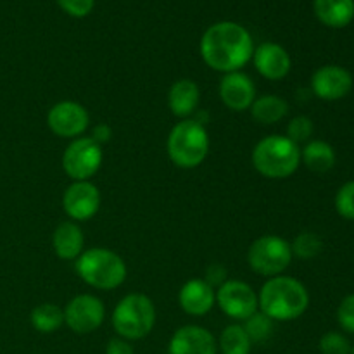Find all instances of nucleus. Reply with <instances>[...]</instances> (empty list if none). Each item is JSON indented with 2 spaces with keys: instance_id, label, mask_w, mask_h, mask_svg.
Returning a JSON list of instances; mask_svg holds the SVG:
<instances>
[{
  "instance_id": "nucleus-1",
  "label": "nucleus",
  "mask_w": 354,
  "mask_h": 354,
  "mask_svg": "<svg viewBox=\"0 0 354 354\" xmlns=\"http://www.w3.org/2000/svg\"><path fill=\"white\" fill-rule=\"evenodd\" d=\"M201 57L213 71H241L252 59L254 41L244 26L232 21H221L204 31L201 38Z\"/></svg>"
},
{
  "instance_id": "nucleus-2",
  "label": "nucleus",
  "mask_w": 354,
  "mask_h": 354,
  "mask_svg": "<svg viewBox=\"0 0 354 354\" xmlns=\"http://www.w3.org/2000/svg\"><path fill=\"white\" fill-rule=\"evenodd\" d=\"M258 303L259 311L273 322H292L308 310L310 294L297 279L279 275L266 280L258 294Z\"/></svg>"
},
{
  "instance_id": "nucleus-3",
  "label": "nucleus",
  "mask_w": 354,
  "mask_h": 354,
  "mask_svg": "<svg viewBox=\"0 0 354 354\" xmlns=\"http://www.w3.org/2000/svg\"><path fill=\"white\" fill-rule=\"evenodd\" d=\"M252 166L265 178H289L301 165V149L286 135H268L252 149Z\"/></svg>"
},
{
  "instance_id": "nucleus-4",
  "label": "nucleus",
  "mask_w": 354,
  "mask_h": 354,
  "mask_svg": "<svg viewBox=\"0 0 354 354\" xmlns=\"http://www.w3.org/2000/svg\"><path fill=\"white\" fill-rule=\"evenodd\" d=\"M76 273L86 286L99 290H114L127 280V265L123 258L106 248L83 251L75 261Z\"/></svg>"
},
{
  "instance_id": "nucleus-5",
  "label": "nucleus",
  "mask_w": 354,
  "mask_h": 354,
  "mask_svg": "<svg viewBox=\"0 0 354 354\" xmlns=\"http://www.w3.org/2000/svg\"><path fill=\"white\" fill-rule=\"evenodd\" d=\"M168 156L176 168L194 169L204 162L209 152V135L197 121L182 120L171 128L166 142Z\"/></svg>"
},
{
  "instance_id": "nucleus-6",
  "label": "nucleus",
  "mask_w": 354,
  "mask_h": 354,
  "mask_svg": "<svg viewBox=\"0 0 354 354\" xmlns=\"http://www.w3.org/2000/svg\"><path fill=\"white\" fill-rule=\"evenodd\" d=\"M113 328L124 341L147 337L156 325V306L145 294H128L113 311Z\"/></svg>"
},
{
  "instance_id": "nucleus-7",
  "label": "nucleus",
  "mask_w": 354,
  "mask_h": 354,
  "mask_svg": "<svg viewBox=\"0 0 354 354\" xmlns=\"http://www.w3.org/2000/svg\"><path fill=\"white\" fill-rule=\"evenodd\" d=\"M292 258L289 242L272 234L256 239L248 251V263L252 272L266 279L282 275L290 266Z\"/></svg>"
},
{
  "instance_id": "nucleus-8",
  "label": "nucleus",
  "mask_w": 354,
  "mask_h": 354,
  "mask_svg": "<svg viewBox=\"0 0 354 354\" xmlns=\"http://www.w3.org/2000/svg\"><path fill=\"white\" fill-rule=\"evenodd\" d=\"M102 159V145L92 137H78L62 154V169L73 182H86L99 171Z\"/></svg>"
},
{
  "instance_id": "nucleus-9",
  "label": "nucleus",
  "mask_w": 354,
  "mask_h": 354,
  "mask_svg": "<svg viewBox=\"0 0 354 354\" xmlns=\"http://www.w3.org/2000/svg\"><path fill=\"white\" fill-rule=\"evenodd\" d=\"M216 304L228 318L235 322L248 320L259 310L258 294L242 280H227L216 290Z\"/></svg>"
},
{
  "instance_id": "nucleus-10",
  "label": "nucleus",
  "mask_w": 354,
  "mask_h": 354,
  "mask_svg": "<svg viewBox=\"0 0 354 354\" xmlns=\"http://www.w3.org/2000/svg\"><path fill=\"white\" fill-rule=\"evenodd\" d=\"M64 324L75 334L86 335L100 328L106 318V306L102 301L92 294L75 296L64 310Z\"/></svg>"
},
{
  "instance_id": "nucleus-11",
  "label": "nucleus",
  "mask_w": 354,
  "mask_h": 354,
  "mask_svg": "<svg viewBox=\"0 0 354 354\" xmlns=\"http://www.w3.org/2000/svg\"><path fill=\"white\" fill-rule=\"evenodd\" d=\"M90 124V114L85 106L75 100H62L50 107L47 113V127L61 138H78Z\"/></svg>"
},
{
  "instance_id": "nucleus-12",
  "label": "nucleus",
  "mask_w": 354,
  "mask_h": 354,
  "mask_svg": "<svg viewBox=\"0 0 354 354\" xmlns=\"http://www.w3.org/2000/svg\"><path fill=\"white\" fill-rule=\"evenodd\" d=\"M100 207V192L90 180L73 182L62 196V209L71 220L88 221Z\"/></svg>"
},
{
  "instance_id": "nucleus-13",
  "label": "nucleus",
  "mask_w": 354,
  "mask_h": 354,
  "mask_svg": "<svg viewBox=\"0 0 354 354\" xmlns=\"http://www.w3.org/2000/svg\"><path fill=\"white\" fill-rule=\"evenodd\" d=\"M353 76L346 68L337 64H327L318 68L311 76V90L322 100H341L351 92Z\"/></svg>"
},
{
  "instance_id": "nucleus-14",
  "label": "nucleus",
  "mask_w": 354,
  "mask_h": 354,
  "mask_svg": "<svg viewBox=\"0 0 354 354\" xmlns=\"http://www.w3.org/2000/svg\"><path fill=\"white\" fill-rule=\"evenodd\" d=\"M218 92H220L221 102L230 111H235V113L251 109L252 102L258 95L252 78L242 71L227 73L221 78Z\"/></svg>"
},
{
  "instance_id": "nucleus-15",
  "label": "nucleus",
  "mask_w": 354,
  "mask_h": 354,
  "mask_svg": "<svg viewBox=\"0 0 354 354\" xmlns=\"http://www.w3.org/2000/svg\"><path fill=\"white\" fill-rule=\"evenodd\" d=\"M169 354H216V337L199 325H185L169 339Z\"/></svg>"
},
{
  "instance_id": "nucleus-16",
  "label": "nucleus",
  "mask_w": 354,
  "mask_h": 354,
  "mask_svg": "<svg viewBox=\"0 0 354 354\" xmlns=\"http://www.w3.org/2000/svg\"><path fill=\"white\" fill-rule=\"evenodd\" d=\"M252 61H254V68L258 69L259 75L272 82L286 78L292 66L289 52L282 45L273 44V41H265L258 48H254Z\"/></svg>"
},
{
  "instance_id": "nucleus-17",
  "label": "nucleus",
  "mask_w": 354,
  "mask_h": 354,
  "mask_svg": "<svg viewBox=\"0 0 354 354\" xmlns=\"http://www.w3.org/2000/svg\"><path fill=\"white\" fill-rule=\"evenodd\" d=\"M178 303L190 317H204L216 304V289L204 279H192L180 289Z\"/></svg>"
},
{
  "instance_id": "nucleus-18",
  "label": "nucleus",
  "mask_w": 354,
  "mask_h": 354,
  "mask_svg": "<svg viewBox=\"0 0 354 354\" xmlns=\"http://www.w3.org/2000/svg\"><path fill=\"white\" fill-rule=\"evenodd\" d=\"M201 90L194 80H176L168 92V106L173 116L180 120H189L199 109Z\"/></svg>"
},
{
  "instance_id": "nucleus-19",
  "label": "nucleus",
  "mask_w": 354,
  "mask_h": 354,
  "mask_svg": "<svg viewBox=\"0 0 354 354\" xmlns=\"http://www.w3.org/2000/svg\"><path fill=\"white\" fill-rule=\"evenodd\" d=\"M85 237L76 221H62L52 235V248L55 256L64 261H76L83 252Z\"/></svg>"
},
{
  "instance_id": "nucleus-20",
  "label": "nucleus",
  "mask_w": 354,
  "mask_h": 354,
  "mask_svg": "<svg viewBox=\"0 0 354 354\" xmlns=\"http://www.w3.org/2000/svg\"><path fill=\"white\" fill-rule=\"evenodd\" d=\"M313 9L328 28H344L354 19V0H315Z\"/></svg>"
},
{
  "instance_id": "nucleus-21",
  "label": "nucleus",
  "mask_w": 354,
  "mask_h": 354,
  "mask_svg": "<svg viewBox=\"0 0 354 354\" xmlns=\"http://www.w3.org/2000/svg\"><path fill=\"white\" fill-rule=\"evenodd\" d=\"M251 116L256 123L265 124H277L287 116L289 113V104L283 97L273 95V93H265L261 97H256V100L251 106Z\"/></svg>"
},
{
  "instance_id": "nucleus-22",
  "label": "nucleus",
  "mask_w": 354,
  "mask_h": 354,
  "mask_svg": "<svg viewBox=\"0 0 354 354\" xmlns=\"http://www.w3.org/2000/svg\"><path fill=\"white\" fill-rule=\"evenodd\" d=\"M301 161L315 173H327L335 165V151L324 140H311L301 151Z\"/></svg>"
},
{
  "instance_id": "nucleus-23",
  "label": "nucleus",
  "mask_w": 354,
  "mask_h": 354,
  "mask_svg": "<svg viewBox=\"0 0 354 354\" xmlns=\"http://www.w3.org/2000/svg\"><path fill=\"white\" fill-rule=\"evenodd\" d=\"M31 325L40 334H54L64 325V311L52 303H44L31 311Z\"/></svg>"
},
{
  "instance_id": "nucleus-24",
  "label": "nucleus",
  "mask_w": 354,
  "mask_h": 354,
  "mask_svg": "<svg viewBox=\"0 0 354 354\" xmlns=\"http://www.w3.org/2000/svg\"><path fill=\"white\" fill-rule=\"evenodd\" d=\"M218 348L221 354H251L252 342L241 324H232L220 334Z\"/></svg>"
},
{
  "instance_id": "nucleus-25",
  "label": "nucleus",
  "mask_w": 354,
  "mask_h": 354,
  "mask_svg": "<svg viewBox=\"0 0 354 354\" xmlns=\"http://www.w3.org/2000/svg\"><path fill=\"white\" fill-rule=\"evenodd\" d=\"M242 327H244L245 334L251 339L252 344H263V342L268 341L273 334V328H275V322L270 317H266L263 311H256L254 315L248 318V320L242 322Z\"/></svg>"
},
{
  "instance_id": "nucleus-26",
  "label": "nucleus",
  "mask_w": 354,
  "mask_h": 354,
  "mask_svg": "<svg viewBox=\"0 0 354 354\" xmlns=\"http://www.w3.org/2000/svg\"><path fill=\"white\" fill-rule=\"evenodd\" d=\"M290 249H292V256L308 261V259H313L320 254L322 249H324V241L315 232H303L294 239Z\"/></svg>"
},
{
  "instance_id": "nucleus-27",
  "label": "nucleus",
  "mask_w": 354,
  "mask_h": 354,
  "mask_svg": "<svg viewBox=\"0 0 354 354\" xmlns=\"http://www.w3.org/2000/svg\"><path fill=\"white\" fill-rule=\"evenodd\" d=\"M315 127L313 121L308 116H296L287 123V135L286 137L289 140H292L294 144H303V142H308L313 135Z\"/></svg>"
},
{
  "instance_id": "nucleus-28",
  "label": "nucleus",
  "mask_w": 354,
  "mask_h": 354,
  "mask_svg": "<svg viewBox=\"0 0 354 354\" xmlns=\"http://www.w3.org/2000/svg\"><path fill=\"white\" fill-rule=\"evenodd\" d=\"M318 348L322 354H351L353 346L349 344L346 335L339 334V332H327L325 335H322Z\"/></svg>"
},
{
  "instance_id": "nucleus-29",
  "label": "nucleus",
  "mask_w": 354,
  "mask_h": 354,
  "mask_svg": "<svg viewBox=\"0 0 354 354\" xmlns=\"http://www.w3.org/2000/svg\"><path fill=\"white\" fill-rule=\"evenodd\" d=\"M335 209L342 218L354 221V180L339 189L335 196Z\"/></svg>"
},
{
  "instance_id": "nucleus-30",
  "label": "nucleus",
  "mask_w": 354,
  "mask_h": 354,
  "mask_svg": "<svg viewBox=\"0 0 354 354\" xmlns=\"http://www.w3.org/2000/svg\"><path fill=\"white\" fill-rule=\"evenodd\" d=\"M337 322L346 332L354 334V294H349L341 301L337 308Z\"/></svg>"
},
{
  "instance_id": "nucleus-31",
  "label": "nucleus",
  "mask_w": 354,
  "mask_h": 354,
  "mask_svg": "<svg viewBox=\"0 0 354 354\" xmlns=\"http://www.w3.org/2000/svg\"><path fill=\"white\" fill-rule=\"evenodd\" d=\"M59 7L73 17H86L92 12L95 0H57Z\"/></svg>"
},
{
  "instance_id": "nucleus-32",
  "label": "nucleus",
  "mask_w": 354,
  "mask_h": 354,
  "mask_svg": "<svg viewBox=\"0 0 354 354\" xmlns=\"http://www.w3.org/2000/svg\"><path fill=\"white\" fill-rule=\"evenodd\" d=\"M204 280H206L211 287H214V289H216V287H220L221 283L227 282V270H225V266H221V265L207 266Z\"/></svg>"
},
{
  "instance_id": "nucleus-33",
  "label": "nucleus",
  "mask_w": 354,
  "mask_h": 354,
  "mask_svg": "<svg viewBox=\"0 0 354 354\" xmlns=\"http://www.w3.org/2000/svg\"><path fill=\"white\" fill-rule=\"evenodd\" d=\"M106 354H135V349L130 344V341H124L121 337H113L107 342Z\"/></svg>"
},
{
  "instance_id": "nucleus-34",
  "label": "nucleus",
  "mask_w": 354,
  "mask_h": 354,
  "mask_svg": "<svg viewBox=\"0 0 354 354\" xmlns=\"http://www.w3.org/2000/svg\"><path fill=\"white\" fill-rule=\"evenodd\" d=\"M111 137H113V130H111L109 124L99 123V124H95V127H93L92 138H93V140H95L99 145L107 144V142L111 140Z\"/></svg>"
},
{
  "instance_id": "nucleus-35",
  "label": "nucleus",
  "mask_w": 354,
  "mask_h": 354,
  "mask_svg": "<svg viewBox=\"0 0 354 354\" xmlns=\"http://www.w3.org/2000/svg\"><path fill=\"white\" fill-rule=\"evenodd\" d=\"M351 354H354V346L351 348Z\"/></svg>"
}]
</instances>
